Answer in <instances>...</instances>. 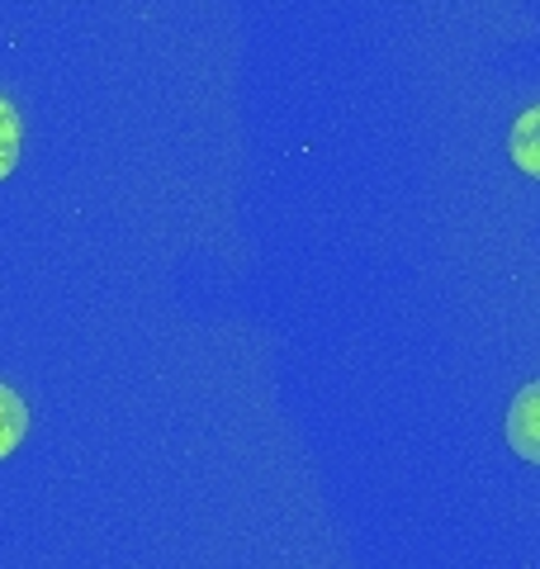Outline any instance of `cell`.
Instances as JSON below:
<instances>
[{
	"instance_id": "3",
	"label": "cell",
	"mask_w": 540,
	"mask_h": 569,
	"mask_svg": "<svg viewBox=\"0 0 540 569\" xmlns=\"http://www.w3.org/2000/svg\"><path fill=\"white\" fill-rule=\"evenodd\" d=\"M29 432V408L10 385H0V460H6Z\"/></svg>"
},
{
	"instance_id": "4",
	"label": "cell",
	"mask_w": 540,
	"mask_h": 569,
	"mask_svg": "<svg viewBox=\"0 0 540 569\" xmlns=\"http://www.w3.org/2000/svg\"><path fill=\"white\" fill-rule=\"evenodd\" d=\"M20 133H24V123H20V110L0 96V181L14 171V162H20Z\"/></svg>"
},
{
	"instance_id": "1",
	"label": "cell",
	"mask_w": 540,
	"mask_h": 569,
	"mask_svg": "<svg viewBox=\"0 0 540 569\" xmlns=\"http://www.w3.org/2000/svg\"><path fill=\"white\" fill-rule=\"evenodd\" d=\"M508 447L540 466V380H531L508 408Z\"/></svg>"
},
{
	"instance_id": "2",
	"label": "cell",
	"mask_w": 540,
	"mask_h": 569,
	"mask_svg": "<svg viewBox=\"0 0 540 569\" xmlns=\"http://www.w3.org/2000/svg\"><path fill=\"white\" fill-rule=\"evenodd\" d=\"M508 152H512L517 171H527V176H536V181H540V104H531V110L512 123Z\"/></svg>"
}]
</instances>
